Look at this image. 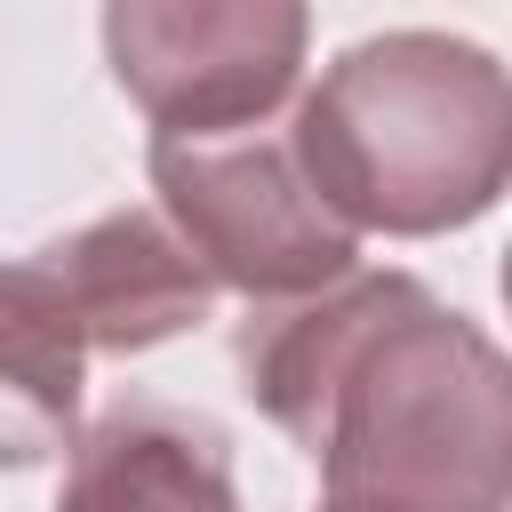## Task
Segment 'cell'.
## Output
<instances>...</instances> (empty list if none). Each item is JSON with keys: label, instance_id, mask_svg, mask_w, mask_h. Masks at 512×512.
I'll return each instance as SVG.
<instances>
[{"label": "cell", "instance_id": "cell-1", "mask_svg": "<svg viewBox=\"0 0 512 512\" xmlns=\"http://www.w3.org/2000/svg\"><path fill=\"white\" fill-rule=\"evenodd\" d=\"M232 360L320 464V512H512V352L416 272L256 304Z\"/></svg>", "mask_w": 512, "mask_h": 512}, {"label": "cell", "instance_id": "cell-2", "mask_svg": "<svg viewBox=\"0 0 512 512\" xmlns=\"http://www.w3.org/2000/svg\"><path fill=\"white\" fill-rule=\"evenodd\" d=\"M288 152L352 232H456L512 192V72L456 32H368L296 96Z\"/></svg>", "mask_w": 512, "mask_h": 512}, {"label": "cell", "instance_id": "cell-3", "mask_svg": "<svg viewBox=\"0 0 512 512\" xmlns=\"http://www.w3.org/2000/svg\"><path fill=\"white\" fill-rule=\"evenodd\" d=\"M144 168H152L168 232L200 256V272L216 288L248 296V312L320 296L360 272V232L336 224L328 200L304 184L288 128L200 136V144L152 136Z\"/></svg>", "mask_w": 512, "mask_h": 512}, {"label": "cell", "instance_id": "cell-4", "mask_svg": "<svg viewBox=\"0 0 512 512\" xmlns=\"http://www.w3.org/2000/svg\"><path fill=\"white\" fill-rule=\"evenodd\" d=\"M104 64L168 144L248 136L304 80L312 16L296 0H112Z\"/></svg>", "mask_w": 512, "mask_h": 512}, {"label": "cell", "instance_id": "cell-5", "mask_svg": "<svg viewBox=\"0 0 512 512\" xmlns=\"http://www.w3.org/2000/svg\"><path fill=\"white\" fill-rule=\"evenodd\" d=\"M48 280L64 288L88 352H152L216 312V280L168 232L160 208H112L40 248Z\"/></svg>", "mask_w": 512, "mask_h": 512}, {"label": "cell", "instance_id": "cell-6", "mask_svg": "<svg viewBox=\"0 0 512 512\" xmlns=\"http://www.w3.org/2000/svg\"><path fill=\"white\" fill-rule=\"evenodd\" d=\"M56 512H240L232 440L176 400H112L72 440Z\"/></svg>", "mask_w": 512, "mask_h": 512}, {"label": "cell", "instance_id": "cell-7", "mask_svg": "<svg viewBox=\"0 0 512 512\" xmlns=\"http://www.w3.org/2000/svg\"><path fill=\"white\" fill-rule=\"evenodd\" d=\"M88 336L40 256L0 264V472L48 464L80 440Z\"/></svg>", "mask_w": 512, "mask_h": 512}, {"label": "cell", "instance_id": "cell-8", "mask_svg": "<svg viewBox=\"0 0 512 512\" xmlns=\"http://www.w3.org/2000/svg\"><path fill=\"white\" fill-rule=\"evenodd\" d=\"M496 288H504V312H512V248H504V272H496Z\"/></svg>", "mask_w": 512, "mask_h": 512}]
</instances>
